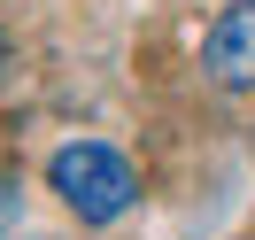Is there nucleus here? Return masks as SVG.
I'll return each mask as SVG.
<instances>
[{
    "label": "nucleus",
    "mask_w": 255,
    "mask_h": 240,
    "mask_svg": "<svg viewBox=\"0 0 255 240\" xmlns=\"http://www.w3.org/2000/svg\"><path fill=\"white\" fill-rule=\"evenodd\" d=\"M201 70L217 85H255V0H232L217 23H209V39H201Z\"/></svg>",
    "instance_id": "obj_2"
},
{
    "label": "nucleus",
    "mask_w": 255,
    "mask_h": 240,
    "mask_svg": "<svg viewBox=\"0 0 255 240\" xmlns=\"http://www.w3.org/2000/svg\"><path fill=\"white\" fill-rule=\"evenodd\" d=\"M248 147H255V140H248Z\"/></svg>",
    "instance_id": "obj_5"
},
{
    "label": "nucleus",
    "mask_w": 255,
    "mask_h": 240,
    "mask_svg": "<svg viewBox=\"0 0 255 240\" xmlns=\"http://www.w3.org/2000/svg\"><path fill=\"white\" fill-rule=\"evenodd\" d=\"M23 225V194H16V178H0V240Z\"/></svg>",
    "instance_id": "obj_3"
},
{
    "label": "nucleus",
    "mask_w": 255,
    "mask_h": 240,
    "mask_svg": "<svg viewBox=\"0 0 255 240\" xmlns=\"http://www.w3.org/2000/svg\"><path fill=\"white\" fill-rule=\"evenodd\" d=\"M47 186L62 194V209L78 225H116L131 202H139V171L116 155L109 140H70L47 155Z\"/></svg>",
    "instance_id": "obj_1"
},
{
    "label": "nucleus",
    "mask_w": 255,
    "mask_h": 240,
    "mask_svg": "<svg viewBox=\"0 0 255 240\" xmlns=\"http://www.w3.org/2000/svg\"><path fill=\"white\" fill-rule=\"evenodd\" d=\"M0 70H8V31H0Z\"/></svg>",
    "instance_id": "obj_4"
}]
</instances>
